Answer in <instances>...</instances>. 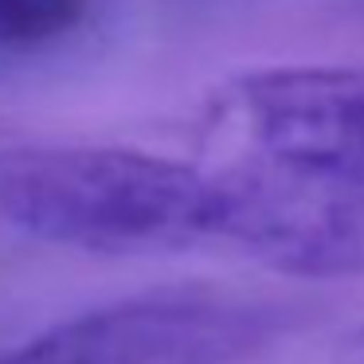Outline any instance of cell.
<instances>
[{
	"instance_id": "obj_2",
	"label": "cell",
	"mask_w": 364,
	"mask_h": 364,
	"mask_svg": "<svg viewBox=\"0 0 364 364\" xmlns=\"http://www.w3.org/2000/svg\"><path fill=\"white\" fill-rule=\"evenodd\" d=\"M301 321L294 301L165 286L79 309L4 348L0 364H251Z\"/></svg>"
},
{
	"instance_id": "obj_5",
	"label": "cell",
	"mask_w": 364,
	"mask_h": 364,
	"mask_svg": "<svg viewBox=\"0 0 364 364\" xmlns=\"http://www.w3.org/2000/svg\"><path fill=\"white\" fill-rule=\"evenodd\" d=\"M325 364H364V325H356V329L341 333L337 341H333L329 356H325Z\"/></svg>"
},
{
	"instance_id": "obj_1",
	"label": "cell",
	"mask_w": 364,
	"mask_h": 364,
	"mask_svg": "<svg viewBox=\"0 0 364 364\" xmlns=\"http://www.w3.org/2000/svg\"><path fill=\"white\" fill-rule=\"evenodd\" d=\"M0 223L90 259L223 251L239 239V173L106 141L0 149Z\"/></svg>"
},
{
	"instance_id": "obj_4",
	"label": "cell",
	"mask_w": 364,
	"mask_h": 364,
	"mask_svg": "<svg viewBox=\"0 0 364 364\" xmlns=\"http://www.w3.org/2000/svg\"><path fill=\"white\" fill-rule=\"evenodd\" d=\"M98 0H0V63H32L71 48Z\"/></svg>"
},
{
	"instance_id": "obj_3",
	"label": "cell",
	"mask_w": 364,
	"mask_h": 364,
	"mask_svg": "<svg viewBox=\"0 0 364 364\" xmlns=\"http://www.w3.org/2000/svg\"><path fill=\"white\" fill-rule=\"evenodd\" d=\"M212 114L247 157L364 196V63H270L215 90Z\"/></svg>"
}]
</instances>
